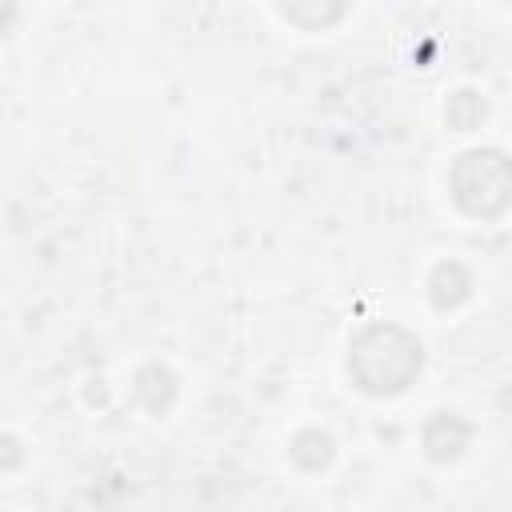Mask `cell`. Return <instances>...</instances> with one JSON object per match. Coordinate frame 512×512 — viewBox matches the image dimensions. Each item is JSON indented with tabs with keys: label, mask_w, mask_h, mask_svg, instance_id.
I'll list each match as a JSON object with an SVG mask.
<instances>
[{
	"label": "cell",
	"mask_w": 512,
	"mask_h": 512,
	"mask_svg": "<svg viewBox=\"0 0 512 512\" xmlns=\"http://www.w3.org/2000/svg\"><path fill=\"white\" fill-rule=\"evenodd\" d=\"M444 116H448V124H452L456 132H472V128H480V120L488 116V100H484L480 92H472V88H460V92L448 96Z\"/></svg>",
	"instance_id": "cell-7"
},
{
	"label": "cell",
	"mask_w": 512,
	"mask_h": 512,
	"mask_svg": "<svg viewBox=\"0 0 512 512\" xmlns=\"http://www.w3.org/2000/svg\"><path fill=\"white\" fill-rule=\"evenodd\" d=\"M136 400H140L152 416L168 412L172 400H176V376H172L164 364H144V368L136 372Z\"/></svg>",
	"instance_id": "cell-5"
},
{
	"label": "cell",
	"mask_w": 512,
	"mask_h": 512,
	"mask_svg": "<svg viewBox=\"0 0 512 512\" xmlns=\"http://www.w3.org/2000/svg\"><path fill=\"white\" fill-rule=\"evenodd\" d=\"M92 384H96V388H88V400H92V404H96V400H100V404H104V400H108V392H104V388H100V380H92Z\"/></svg>",
	"instance_id": "cell-10"
},
{
	"label": "cell",
	"mask_w": 512,
	"mask_h": 512,
	"mask_svg": "<svg viewBox=\"0 0 512 512\" xmlns=\"http://www.w3.org/2000/svg\"><path fill=\"white\" fill-rule=\"evenodd\" d=\"M428 296H432L436 308H456V304H464V300L472 296V276H468V268H464L460 260L436 264L432 276H428Z\"/></svg>",
	"instance_id": "cell-4"
},
{
	"label": "cell",
	"mask_w": 512,
	"mask_h": 512,
	"mask_svg": "<svg viewBox=\"0 0 512 512\" xmlns=\"http://www.w3.org/2000/svg\"><path fill=\"white\" fill-rule=\"evenodd\" d=\"M448 184H452V200H456L460 212L480 216V220H492L512 200V168H508V156L496 152V148L460 152L452 160Z\"/></svg>",
	"instance_id": "cell-2"
},
{
	"label": "cell",
	"mask_w": 512,
	"mask_h": 512,
	"mask_svg": "<svg viewBox=\"0 0 512 512\" xmlns=\"http://www.w3.org/2000/svg\"><path fill=\"white\" fill-rule=\"evenodd\" d=\"M20 444L12 440V436H0V468H16L20 464Z\"/></svg>",
	"instance_id": "cell-9"
},
{
	"label": "cell",
	"mask_w": 512,
	"mask_h": 512,
	"mask_svg": "<svg viewBox=\"0 0 512 512\" xmlns=\"http://www.w3.org/2000/svg\"><path fill=\"white\" fill-rule=\"evenodd\" d=\"M424 364V344L400 324H368L348 348V372L368 396L404 392Z\"/></svg>",
	"instance_id": "cell-1"
},
{
	"label": "cell",
	"mask_w": 512,
	"mask_h": 512,
	"mask_svg": "<svg viewBox=\"0 0 512 512\" xmlns=\"http://www.w3.org/2000/svg\"><path fill=\"white\" fill-rule=\"evenodd\" d=\"M292 460L304 468V472H320V468H328L332 464V456H336V444H332V436L328 432H320V428H304L296 440H292Z\"/></svg>",
	"instance_id": "cell-6"
},
{
	"label": "cell",
	"mask_w": 512,
	"mask_h": 512,
	"mask_svg": "<svg viewBox=\"0 0 512 512\" xmlns=\"http://www.w3.org/2000/svg\"><path fill=\"white\" fill-rule=\"evenodd\" d=\"M280 16L300 28H324L344 16V4H280Z\"/></svg>",
	"instance_id": "cell-8"
},
{
	"label": "cell",
	"mask_w": 512,
	"mask_h": 512,
	"mask_svg": "<svg viewBox=\"0 0 512 512\" xmlns=\"http://www.w3.org/2000/svg\"><path fill=\"white\" fill-rule=\"evenodd\" d=\"M468 440H472V424L460 420L456 412H436V416L424 424V452H428V460H436V464L456 460V456L468 448Z\"/></svg>",
	"instance_id": "cell-3"
}]
</instances>
